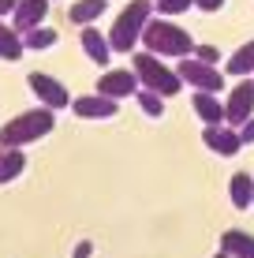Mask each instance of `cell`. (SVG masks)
Instances as JSON below:
<instances>
[{"label": "cell", "instance_id": "13", "mask_svg": "<svg viewBox=\"0 0 254 258\" xmlns=\"http://www.w3.org/2000/svg\"><path fill=\"white\" fill-rule=\"evenodd\" d=\"M221 251L228 258H254V236L243 232V228H228L221 236Z\"/></svg>", "mask_w": 254, "mask_h": 258}, {"label": "cell", "instance_id": "10", "mask_svg": "<svg viewBox=\"0 0 254 258\" xmlns=\"http://www.w3.org/2000/svg\"><path fill=\"white\" fill-rule=\"evenodd\" d=\"M45 12H49V0H19L15 12H12V30L23 38L26 30H34V26L45 23Z\"/></svg>", "mask_w": 254, "mask_h": 258}, {"label": "cell", "instance_id": "26", "mask_svg": "<svg viewBox=\"0 0 254 258\" xmlns=\"http://www.w3.org/2000/svg\"><path fill=\"white\" fill-rule=\"evenodd\" d=\"M195 4H198V8H202V12H217V8H221V4H224V0H195Z\"/></svg>", "mask_w": 254, "mask_h": 258}, {"label": "cell", "instance_id": "21", "mask_svg": "<svg viewBox=\"0 0 254 258\" xmlns=\"http://www.w3.org/2000/svg\"><path fill=\"white\" fill-rule=\"evenodd\" d=\"M135 101H138V109H142L146 116H161V112H164V97L153 94V90H142V86H138Z\"/></svg>", "mask_w": 254, "mask_h": 258}, {"label": "cell", "instance_id": "27", "mask_svg": "<svg viewBox=\"0 0 254 258\" xmlns=\"http://www.w3.org/2000/svg\"><path fill=\"white\" fill-rule=\"evenodd\" d=\"M15 4H19V0H0V15H12Z\"/></svg>", "mask_w": 254, "mask_h": 258}, {"label": "cell", "instance_id": "7", "mask_svg": "<svg viewBox=\"0 0 254 258\" xmlns=\"http://www.w3.org/2000/svg\"><path fill=\"white\" fill-rule=\"evenodd\" d=\"M26 79H30V90L38 94L41 101H45V109H52V112H56L60 105H71V94H67V86L60 83L56 75H49V71L34 68V71H30Z\"/></svg>", "mask_w": 254, "mask_h": 258}, {"label": "cell", "instance_id": "3", "mask_svg": "<svg viewBox=\"0 0 254 258\" xmlns=\"http://www.w3.org/2000/svg\"><path fill=\"white\" fill-rule=\"evenodd\" d=\"M150 15H153V0H127L116 12V19H112V30L105 34L109 49H120V52L135 49L138 38H142V26L150 23Z\"/></svg>", "mask_w": 254, "mask_h": 258}, {"label": "cell", "instance_id": "1", "mask_svg": "<svg viewBox=\"0 0 254 258\" xmlns=\"http://www.w3.org/2000/svg\"><path fill=\"white\" fill-rule=\"evenodd\" d=\"M52 127H56V112L52 109H45V105H41V109H26L19 116L0 123V146L4 150H23L26 142L49 135Z\"/></svg>", "mask_w": 254, "mask_h": 258}, {"label": "cell", "instance_id": "20", "mask_svg": "<svg viewBox=\"0 0 254 258\" xmlns=\"http://www.w3.org/2000/svg\"><path fill=\"white\" fill-rule=\"evenodd\" d=\"M0 56L4 60H19L23 56V38L12 30V23L0 19Z\"/></svg>", "mask_w": 254, "mask_h": 258}, {"label": "cell", "instance_id": "19", "mask_svg": "<svg viewBox=\"0 0 254 258\" xmlns=\"http://www.w3.org/2000/svg\"><path fill=\"white\" fill-rule=\"evenodd\" d=\"M56 26H34V30H26L23 34V49H49V45H56Z\"/></svg>", "mask_w": 254, "mask_h": 258}, {"label": "cell", "instance_id": "18", "mask_svg": "<svg viewBox=\"0 0 254 258\" xmlns=\"http://www.w3.org/2000/svg\"><path fill=\"white\" fill-rule=\"evenodd\" d=\"M23 168H26V154H23V150H4V146H0V183L23 176Z\"/></svg>", "mask_w": 254, "mask_h": 258}, {"label": "cell", "instance_id": "12", "mask_svg": "<svg viewBox=\"0 0 254 258\" xmlns=\"http://www.w3.org/2000/svg\"><path fill=\"white\" fill-rule=\"evenodd\" d=\"M78 45L86 49V56L94 60V64H109V56H112V49H109V38L98 30V26H82V34H78Z\"/></svg>", "mask_w": 254, "mask_h": 258}, {"label": "cell", "instance_id": "8", "mask_svg": "<svg viewBox=\"0 0 254 258\" xmlns=\"http://www.w3.org/2000/svg\"><path fill=\"white\" fill-rule=\"evenodd\" d=\"M98 94L105 97H131V94H138V75H135V68H112V71H105V75L98 79Z\"/></svg>", "mask_w": 254, "mask_h": 258}, {"label": "cell", "instance_id": "28", "mask_svg": "<svg viewBox=\"0 0 254 258\" xmlns=\"http://www.w3.org/2000/svg\"><path fill=\"white\" fill-rule=\"evenodd\" d=\"M213 258H228V254H224V251H217V254H213Z\"/></svg>", "mask_w": 254, "mask_h": 258}, {"label": "cell", "instance_id": "15", "mask_svg": "<svg viewBox=\"0 0 254 258\" xmlns=\"http://www.w3.org/2000/svg\"><path fill=\"white\" fill-rule=\"evenodd\" d=\"M228 195H232V206H235V210L254 206V176H250V172H232Z\"/></svg>", "mask_w": 254, "mask_h": 258}, {"label": "cell", "instance_id": "16", "mask_svg": "<svg viewBox=\"0 0 254 258\" xmlns=\"http://www.w3.org/2000/svg\"><path fill=\"white\" fill-rule=\"evenodd\" d=\"M105 8H109V0H75L67 8V19L78 23V26H90L98 15H105Z\"/></svg>", "mask_w": 254, "mask_h": 258}, {"label": "cell", "instance_id": "9", "mask_svg": "<svg viewBox=\"0 0 254 258\" xmlns=\"http://www.w3.org/2000/svg\"><path fill=\"white\" fill-rule=\"evenodd\" d=\"M71 112L82 120H109L120 112V105L105 94H78V97H71Z\"/></svg>", "mask_w": 254, "mask_h": 258}, {"label": "cell", "instance_id": "22", "mask_svg": "<svg viewBox=\"0 0 254 258\" xmlns=\"http://www.w3.org/2000/svg\"><path fill=\"white\" fill-rule=\"evenodd\" d=\"M191 4H195V0H153V8L161 15H180V12H187Z\"/></svg>", "mask_w": 254, "mask_h": 258}, {"label": "cell", "instance_id": "11", "mask_svg": "<svg viewBox=\"0 0 254 258\" xmlns=\"http://www.w3.org/2000/svg\"><path fill=\"white\" fill-rule=\"evenodd\" d=\"M202 139H206V146L213 150V154H224V157H232V154H239V131L228 127V123H209V127L202 131Z\"/></svg>", "mask_w": 254, "mask_h": 258}, {"label": "cell", "instance_id": "17", "mask_svg": "<svg viewBox=\"0 0 254 258\" xmlns=\"http://www.w3.org/2000/svg\"><path fill=\"white\" fill-rule=\"evenodd\" d=\"M224 68H228V75H254V38L243 41V45L228 56Z\"/></svg>", "mask_w": 254, "mask_h": 258}, {"label": "cell", "instance_id": "4", "mask_svg": "<svg viewBox=\"0 0 254 258\" xmlns=\"http://www.w3.org/2000/svg\"><path fill=\"white\" fill-rule=\"evenodd\" d=\"M131 68H135L142 90H153V94H161V97L176 94L180 86H183V79L176 75V68H168L161 56H153V52H146V49H138L135 56H131Z\"/></svg>", "mask_w": 254, "mask_h": 258}, {"label": "cell", "instance_id": "6", "mask_svg": "<svg viewBox=\"0 0 254 258\" xmlns=\"http://www.w3.org/2000/svg\"><path fill=\"white\" fill-rule=\"evenodd\" d=\"M176 75L183 79V83H191L195 90H206V94H217V90L224 86V75H221V71H217L213 64H202V60H195V56H180Z\"/></svg>", "mask_w": 254, "mask_h": 258}, {"label": "cell", "instance_id": "24", "mask_svg": "<svg viewBox=\"0 0 254 258\" xmlns=\"http://www.w3.org/2000/svg\"><path fill=\"white\" fill-rule=\"evenodd\" d=\"M90 251H94V243H90V239H78V243H75V258H90Z\"/></svg>", "mask_w": 254, "mask_h": 258}, {"label": "cell", "instance_id": "14", "mask_svg": "<svg viewBox=\"0 0 254 258\" xmlns=\"http://www.w3.org/2000/svg\"><path fill=\"white\" fill-rule=\"evenodd\" d=\"M195 112L202 116V123L209 127V123H224V101L217 94H206V90H195Z\"/></svg>", "mask_w": 254, "mask_h": 258}, {"label": "cell", "instance_id": "25", "mask_svg": "<svg viewBox=\"0 0 254 258\" xmlns=\"http://www.w3.org/2000/svg\"><path fill=\"white\" fill-rule=\"evenodd\" d=\"M239 142H254V116L239 127Z\"/></svg>", "mask_w": 254, "mask_h": 258}, {"label": "cell", "instance_id": "23", "mask_svg": "<svg viewBox=\"0 0 254 258\" xmlns=\"http://www.w3.org/2000/svg\"><path fill=\"white\" fill-rule=\"evenodd\" d=\"M191 56L202 60V64H213V68H217V56H221V52H217V45H206V41H202V45H195V52H191Z\"/></svg>", "mask_w": 254, "mask_h": 258}, {"label": "cell", "instance_id": "5", "mask_svg": "<svg viewBox=\"0 0 254 258\" xmlns=\"http://www.w3.org/2000/svg\"><path fill=\"white\" fill-rule=\"evenodd\" d=\"M250 116H254V79H239L232 94L224 97V123L239 131Z\"/></svg>", "mask_w": 254, "mask_h": 258}, {"label": "cell", "instance_id": "2", "mask_svg": "<svg viewBox=\"0 0 254 258\" xmlns=\"http://www.w3.org/2000/svg\"><path fill=\"white\" fill-rule=\"evenodd\" d=\"M142 49L153 52V56H191L195 52V38H191L187 30H183L180 23L172 19H150L142 26Z\"/></svg>", "mask_w": 254, "mask_h": 258}]
</instances>
